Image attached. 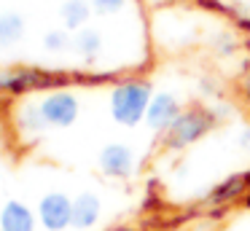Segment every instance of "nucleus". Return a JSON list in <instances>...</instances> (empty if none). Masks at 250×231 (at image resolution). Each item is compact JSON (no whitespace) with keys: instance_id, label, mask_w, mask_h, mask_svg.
<instances>
[{"instance_id":"obj_5","label":"nucleus","mask_w":250,"mask_h":231,"mask_svg":"<svg viewBox=\"0 0 250 231\" xmlns=\"http://www.w3.org/2000/svg\"><path fill=\"white\" fill-rule=\"evenodd\" d=\"M35 215L46 231H65L73 226V199L62 191H51L38 202Z\"/></svg>"},{"instance_id":"obj_11","label":"nucleus","mask_w":250,"mask_h":231,"mask_svg":"<svg viewBox=\"0 0 250 231\" xmlns=\"http://www.w3.org/2000/svg\"><path fill=\"white\" fill-rule=\"evenodd\" d=\"M38 215L22 202H6L0 210V231H35Z\"/></svg>"},{"instance_id":"obj_16","label":"nucleus","mask_w":250,"mask_h":231,"mask_svg":"<svg viewBox=\"0 0 250 231\" xmlns=\"http://www.w3.org/2000/svg\"><path fill=\"white\" fill-rule=\"evenodd\" d=\"M43 48L49 54H65L67 48H73L70 30H49L43 35Z\"/></svg>"},{"instance_id":"obj_10","label":"nucleus","mask_w":250,"mask_h":231,"mask_svg":"<svg viewBox=\"0 0 250 231\" xmlns=\"http://www.w3.org/2000/svg\"><path fill=\"white\" fill-rule=\"evenodd\" d=\"M248 191H250V175L248 172H234V175L221 180L207 193V204H212V207H226V204L237 202L239 196H245Z\"/></svg>"},{"instance_id":"obj_23","label":"nucleus","mask_w":250,"mask_h":231,"mask_svg":"<svg viewBox=\"0 0 250 231\" xmlns=\"http://www.w3.org/2000/svg\"><path fill=\"white\" fill-rule=\"evenodd\" d=\"M199 91L202 94H215V84H212L210 78H202L199 81Z\"/></svg>"},{"instance_id":"obj_18","label":"nucleus","mask_w":250,"mask_h":231,"mask_svg":"<svg viewBox=\"0 0 250 231\" xmlns=\"http://www.w3.org/2000/svg\"><path fill=\"white\" fill-rule=\"evenodd\" d=\"M92 3V11L100 16H116L121 14V11H126V5H129V0H89Z\"/></svg>"},{"instance_id":"obj_1","label":"nucleus","mask_w":250,"mask_h":231,"mask_svg":"<svg viewBox=\"0 0 250 231\" xmlns=\"http://www.w3.org/2000/svg\"><path fill=\"white\" fill-rule=\"evenodd\" d=\"M76 84L73 70L60 67H6L0 70V94L8 97H27L33 91H57L70 89Z\"/></svg>"},{"instance_id":"obj_21","label":"nucleus","mask_w":250,"mask_h":231,"mask_svg":"<svg viewBox=\"0 0 250 231\" xmlns=\"http://www.w3.org/2000/svg\"><path fill=\"white\" fill-rule=\"evenodd\" d=\"M237 148L250 150V126H248V124H245V126L237 132Z\"/></svg>"},{"instance_id":"obj_28","label":"nucleus","mask_w":250,"mask_h":231,"mask_svg":"<svg viewBox=\"0 0 250 231\" xmlns=\"http://www.w3.org/2000/svg\"><path fill=\"white\" fill-rule=\"evenodd\" d=\"M0 16H3V14H0Z\"/></svg>"},{"instance_id":"obj_2","label":"nucleus","mask_w":250,"mask_h":231,"mask_svg":"<svg viewBox=\"0 0 250 231\" xmlns=\"http://www.w3.org/2000/svg\"><path fill=\"white\" fill-rule=\"evenodd\" d=\"M151 84L137 75L119 81L110 86V116L121 126H137L140 121H146V110L151 105Z\"/></svg>"},{"instance_id":"obj_13","label":"nucleus","mask_w":250,"mask_h":231,"mask_svg":"<svg viewBox=\"0 0 250 231\" xmlns=\"http://www.w3.org/2000/svg\"><path fill=\"white\" fill-rule=\"evenodd\" d=\"M73 51H76V57L81 59V62L94 64L97 57L103 54V35H100V30L83 27V30L73 32Z\"/></svg>"},{"instance_id":"obj_22","label":"nucleus","mask_w":250,"mask_h":231,"mask_svg":"<svg viewBox=\"0 0 250 231\" xmlns=\"http://www.w3.org/2000/svg\"><path fill=\"white\" fill-rule=\"evenodd\" d=\"M212 110H215L218 121H221V118H229V116H231V105H229V102H223V105H215Z\"/></svg>"},{"instance_id":"obj_7","label":"nucleus","mask_w":250,"mask_h":231,"mask_svg":"<svg viewBox=\"0 0 250 231\" xmlns=\"http://www.w3.org/2000/svg\"><path fill=\"white\" fill-rule=\"evenodd\" d=\"M153 32L156 38L164 43L167 48H180L194 38V27L186 16L175 14V11H164V14H156L153 19Z\"/></svg>"},{"instance_id":"obj_25","label":"nucleus","mask_w":250,"mask_h":231,"mask_svg":"<svg viewBox=\"0 0 250 231\" xmlns=\"http://www.w3.org/2000/svg\"><path fill=\"white\" fill-rule=\"evenodd\" d=\"M242 199H245V207H248V210H250V191H248V193H245V196H242Z\"/></svg>"},{"instance_id":"obj_9","label":"nucleus","mask_w":250,"mask_h":231,"mask_svg":"<svg viewBox=\"0 0 250 231\" xmlns=\"http://www.w3.org/2000/svg\"><path fill=\"white\" fill-rule=\"evenodd\" d=\"M103 175L116 177V180H124L135 172V150L124 143H110L100 150V159H97Z\"/></svg>"},{"instance_id":"obj_19","label":"nucleus","mask_w":250,"mask_h":231,"mask_svg":"<svg viewBox=\"0 0 250 231\" xmlns=\"http://www.w3.org/2000/svg\"><path fill=\"white\" fill-rule=\"evenodd\" d=\"M234 19V24L239 27V30H245L250 35V14L248 11H242V5H231V14H229Z\"/></svg>"},{"instance_id":"obj_4","label":"nucleus","mask_w":250,"mask_h":231,"mask_svg":"<svg viewBox=\"0 0 250 231\" xmlns=\"http://www.w3.org/2000/svg\"><path fill=\"white\" fill-rule=\"evenodd\" d=\"M78 97L67 89H57V91H46L41 97V113L46 118V126L49 129H67L76 124L78 118Z\"/></svg>"},{"instance_id":"obj_14","label":"nucleus","mask_w":250,"mask_h":231,"mask_svg":"<svg viewBox=\"0 0 250 231\" xmlns=\"http://www.w3.org/2000/svg\"><path fill=\"white\" fill-rule=\"evenodd\" d=\"M60 19L65 24V30L70 32H78L89 24L92 19V3L89 0H65L60 5Z\"/></svg>"},{"instance_id":"obj_17","label":"nucleus","mask_w":250,"mask_h":231,"mask_svg":"<svg viewBox=\"0 0 250 231\" xmlns=\"http://www.w3.org/2000/svg\"><path fill=\"white\" fill-rule=\"evenodd\" d=\"M210 46H212V51H215V57L229 59V57H234V54H237L239 43H237V38H234L229 30H221V32H215V35H212Z\"/></svg>"},{"instance_id":"obj_26","label":"nucleus","mask_w":250,"mask_h":231,"mask_svg":"<svg viewBox=\"0 0 250 231\" xmlns=\"http://www.w3.org/2000/svg\"><path fill=\"white\" fill-rule=\"evenodd\" d=\"M113 231H137V229H132V226H121V229H113Z\"/></svg>"},{"instance_id":"obj_29","label":"nucleus","mask_w":250,"mask_h":231,"mask_svg":"<svg viewBox=\"0 0 250 231\" xmlns=\"http://www.w3.org/2000/svg\"><path fill=\"white\" fill-rule=\"evenodd\" d=\"M248 175H250V172H248Z\"/></svg>"},{"instance_id":"obj_27","label":"nucleus","mask_w":250,"mask_h":231,"mask_svg":"<svg viewBox=\"0 0 250 231\" xmlns=\"http://www.w3.org/2000/svg\"><path fill=\"white\" fill-rule=\"evenodd\" d=\"M248 48H250V38H248Z\"/></svg>"},{"instance_id":"obj_6","label":"nucleus","mask_w":250,"mask_h":231,"mask_svg":"<svg viewBox=\"0 0 250 231\" xmlns=\"http://www.w3.org/2000/svg\"><path fill=\"white\" fill-rule=\"evenodd\" d=\"M183 113L180 107V100L172 94V91H153L151 105L146 110V124L151 132L156 134H167V129L175 124V118Z\"/></svg>"},{"instance_id":"obj_20","label":"nucleus","mask_w":250,"mask_h":231,"mask_svg":"<svg viewBox=\"0 0 250 231\" xmlns=\"http://www.w3.org/2000/svg\"><path fill=\"white\" fill-rule=\"evenodd\" d=\"M196 5H202V8H207V11H215V14H231V5H223L221 0H194Z\"/></svg>"},{"instance_id":"obj_12","label":"nucleus","mask_w":250,"mask_h":231,"mask_svg":"<svg viewBox=\"0 0 250 231\" xmlns=\"http://www.w3.org/2000/svg\"><path fill=\"white\" fill-rule=\"evenodd\" d=\"M100 212H103L100 196H94V193H78L73 199V229H78V231L92 229L100 220Z\"/></svg>"},{"instance_id":"obj_3","label":"nucleus","mask_w":250,"mask_h":231,"mask_svg":"<svg viewBox=\"0 0 250 231\" xmlns=\"http://www.w3.org/2000/svg\"><path fill=\"white\" fill-rule=\"evenodd\" d=\"M218 124V116L212 107L205 105H191L175 118V124L164 134V148L167 150H183L188 145L199 143L207 132Z\"/></svg>"},{"instance_id":"obj_8","label":"nucleus","mask_w":250,"mask_h":231,"mask_svg":"<svg viewBox=\"0 0 250 231\" xmlns=\"http://www.w3.org/2000/svg\"><path fill=\"white\" fill-rule=\"evenodd\" d=\"M11 121H14V129L22 140H33L38 137L46 126V118L41 113V100H33V97H22V100L14 105V113H11Z\"/></svg>"},{"instance_id":"obj_15","label":"nucleus","mask_w":250,"mask_h":231,"mask_svg":"<svg viewBox=\"0 0 250 231\" xmlns=\"http://www.w3.org/2000/svg\"><path fill=\"white\" fill-rule=\"evenodd\" d=\"M24 35V16L17 11H6L0 16V48H11Z\"/></svg>"},{"instance_id":"obj_24","label":"nucleus","mask_w":250,"mask_h":231,"mask_svg":"<svg viewBox=\"0 0 250 231\" xmlns=\"http://www.w3.org/2000/svg\"><path fill=\"white\" fill-rule=\"evenodd\" d=\"M242 91H245V100L250 102V73L245 75V81H242Z\"/></svg>"}]
</instances>
